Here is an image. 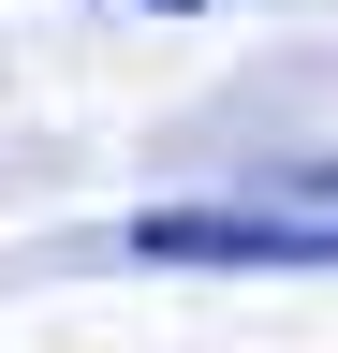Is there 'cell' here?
Returning <instances> with one entry per match:
<instances>
[{
	"label": "cell",
	"mask_w": 338,
	"mask_h": 353,
	"mask_svg": "<svg viewBox=\"0 0 338 353\" xmlns=\"http://www.w3.org/2000/svg\"><path fill=\"white\" fill-rule=\"evenodd\" d=\"M147 265H338V221H279V206H177L133 221Z\"/></svg>",
	"instance_id": "6da1fadb"
},
{
	"label": "cell",
	"mask_w": 338,
	"mask_h": 353,
	"mask_svg": "<svg viewBox=\"0 0 338 353\" xmlns=\"http://www.w3.org/2000/svg\"><path fill=\"white\" fill-rule=\"evenodd\" d=\"M162 15H206V0H162Z\"/></svg>",
	"instance_id": "7a4b0ae2"
}]
</instances>
